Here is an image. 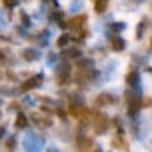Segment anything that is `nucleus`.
<instances>
[{
    "label": "nucleus",
    "instance_id": "obj_2",
    "mask_svg": "<svg viewBox=\"0 0 152 152\" xmlns=\"http://www.w3.org/2000/svg\"><path fill=\"white\" fill-rule=\"evenodd\" d=\"M71 75V64L67 60H63L58 67V72H56V77L61 84H64L69 79Z\"/></svg>",
    "mask_w": 152,
    "mask_h": 152
},
{
    "label": "nucleus",
    "instance_id": "obj_14",
    "mask_svg": "<svg viewBox=\"0 0 152 152\" xmlns=\"http://www.w3.org/2000/svg\"><path fill=\"white\" fill-rule=\"evenodd\" d=\"M86 19H87V16H86V15L80 16V18H75V19H72V20H71V26H75V27H80V26H83V23L86 21Z\"/></svg>",
    "mask_w": 152,
    "mask_h": 152
},
{
    "label": "nucleus",
    "instance_id": "obj_24",
    "mask_svg": "<svg viewBox=\"0 0 152 152\" xmlns=\"http://www.w3.org/2000/svg\"><path fill=\"white\" fill-rule=\"evenodd\" d=\"M95 152H102V150H100V148H97V150L95 151Z\"/></svg>",
    "mask_w": 152,
    "mask_h": 152
},
{
    "label": "nucleus",
    "instance_id": "obj_27",
    "mask_svg": "<svg viewBox=\"0 0 152 152\" xmlns=\"http://www.w3.org/2000/svg\"><path fill=\"white\" fill-rule=\"evenodd\" d=\"M0 79H1V74H0Z\"/></svg>",
    "mask_w": 152,
    "mask_h": 152
},
{
    "label": "nucleus",
    "instance_id": "obj_23",
    "mask_svg": "<svg viewBox=\"0 0 152 152\" xmlns=\"http://www.w3.org/2000/svg\"><path fill=\"white\" fill-rule=\"evenodd\" d=\"M4 59V53H3V51H0V61Z\"/></svg>",
    "mask_w": 152,
    "mask_h": 152
},
{
    "label": "nucleus",
    "instance_id": "obj_16",
    "mask_svg": "<svg viewBox=\"0 0 152 152\" xmlns=\"http://www.w3.org/2000/svg\"><path fill=\"white\" fill-rule=\"evenodd\" d=\"M20 18H21V21H23V24H24L26 27H29V26H31V19H29V16L27 15L24 11H21V12H20Z\"/></svg>",
    "mask_w": 152,
    "mask_h": 152
},
{
    "label": "nucleus",
    "instance_id": "obj_18",
    "mask_svg": "<svg viewBox=\"0 0 152 152\" xmlns=\"http://www.w3.org/2000/svg\"><path fill=\"white\" fill-rule=\"evenodd\" d=\"M80 5H81V0H75V1H72V4H71V12L74 13V12H77L79 11V8H80Z\"/></svg>",
    "mask_w": 152,
    "mask_h": 152
},
{
    "label": "nucleus",
    "instance_id": "obj_15",
    "mask_svg": "<svg viewBox=\"0 0 152 152\" xmlns=\"http://www.w3.org/2000/svg\"><path fill=\"white\" fill-rule=\"evenodd\" d=\"M126 27H127L126 23H113V24H111V29H112L113 32H120V31H123Z\"/></svg>",
    "mask_w": 152,
    "mask_h": 152
},
{
    "label": "nucleus",
    "instance_id": "obj_12",
    "mask_svg": "<svg viewBox=\"0 0 152 152\" xmlns=\"http://www.w3.org/2000/svg\"><path fill=\"white\" fill-rule=\"evenodd\" d=\"M68 43H69V35L64 34V35H61V36L58 39V42H56V45L61 48V47H66Z\"/></svg>",
    "mask_w": 152,
    "mask_h": 152
},
{
    "label": "nucleus",
    "instance_id": "obj_3",
    "mask_svg": "<svg viewBox=\"0 0 152 152\" xmlns=\"http://www.w3.org/2000/svg\"><path fill=\"white\" fill-rule=\"evenodd\" d=\"M42 83H43V74L35 75L24 81L23 86H21V89H23V91H31V89L36 88V87H40Z\"/></svg>",
    "mask_w": 152,
    "mask_h": 152
},
{
    "label": "nucleus",
    "instance_id": "obj_5",
    "mask_svg": "<svg viewBox=\"0 0 152 152\" xmlns=\"http://www.w3.org/2000/svg\"><path fill=\"white\" fill-rule=\"evenodd\" d=\"M126 81L129 84V86L134 87V89H140V75L139 72L136 71H132L127 75Z\"/></svg>",
    "mask_w": 152,
    "mask_h": 152
},
{
    "label": "nucleus",
    "instance_id": "obj_13",
    "mask_svg": "<svg viewBox=\"0 0 152 152\" xmlns=\"http://www.w3.org/2000/svg\"><path fill=\"white\" fill-rule=\"evenodd\" d=\"M144 28H145V21L142 20L139 24H137V32H136V37H137V39H142V37H143Z\"/></svg>",
    "mask_w": 152,
    "mask_h": 152
},
{
    "label": "nucleus",
    "instance_id": "obj_1",
    "mask_svg": "<svg viewBox=\"0 0 152 152\" xmlns=\"http://www.w3.org/2000/svg\"><path fill=\"white\" fill-rule=\"evenodd\" d=\"M126 99L128 103V113L129 116H134L142 107V95L140 89H132L126 92Z\"/></svg>",
    "mask_w": 152,
    "mask_h": 152
},
{
    "label": "nucleus",
    "instance_id": "obj_17",
    "mask_svg": "<svg viewBox=\"0 0 152 152\" xmlns=\"http://www.w3.org/2000/svg\"><path fill=\"white\" fill-rule=\"evenodd\" d=\"M91 66H92V60H89V59H83V60L77 61L79 68H86V67H91Z\"/></svg>",
    "mask_w": 152,
    "mask_h": 152
},
{
    "label": "nucleus",
    "instance_id": "obj_8",
    "mask_svg": "<svg viewBox=\"0 0 152 152\" xmlns=\"http://www.w3.org/2000/svg\"><path fill=\"white\" fill-rule=\"evenodd\" d=\"M15 126L18 127V128H26L27 126H28V119H27V116L24 115V113H18V116H16V120H15Z\"/></svg>",
    "mask_w": 152,
    "mask_h": 152
},
{
    "label": "nucleus",
    "instance_id": "obj_22",
    "mask_svg": "<svg viewBox=\"0 0 152 152\" xmlns=\"http://www.w3.org/2000/svg\"><path fill=\"white\" fill-rule=\"evenodd\" d=\"M58 113L60 115V118H61V119H66V113H64L61 110H60V111H58Z\"/></svg>",
    "mask_w": 152,
    "mask_h": 152
},
{
    "label": "nucleus",
    "instance_id": "obj_11",
    "mask_svg": "<svg viewBox=\"0 0 152 152\" xmlns=\"http://www.w3.org/2000/svg\"><path fill=\"white\" fill-rule=\"evenodd\" d=\"M63 56H68V58H71V59H77L79 56H81V51H79L77 48H69L67 52H63L61 53Z\"/></svg>",
    "mask_w": 152,
    "mask_h": 152
},
{
    "label": "nucleus",
    "instance_id": "obj_26",
    "mask_svg": "<svg viewBox=\"0 0 152 152\" xmlns=\"http://www.w3.org/2000/svg\"><path fill=\"white\" fill-rule=\"evenodd\" d=\"M0 118H1V112H0Z\"/></svg>",
    "mask_w": 152,
    "mask_h": 152
},
{
    "label": "nucleus",
    "instance_id": "obj_9",
    "mask_svg": "<svg viewBox=\"0 0 152 152\" xmlns=\"http://www.w3.org/2000/svg\"><path fill=\"white\" fill-rule=\"evenodd\" d=\"M18 89L13 88V87H10V86H3L0 87V94L1 95H5V96H16L18 94Z\"/></svg>",
    "mask_w": 152,
    "mask_h": 152
},
{
    "label": "nucleus",
    "instance_id": "obj_19",
    "mask_svg": "<svg viewBox=\"0 0 152 152\" xmlns=\"http://www.w3.org/2000/svg\"><path fill=\"white\" fill-rule=\"evenodd\" d=\"M5 145H7V148H8L10 151H12L13 148H15V145H16V139H15L13 136H11L10 139L7 140V144H5Z\"/></svg>",
    "mask_w": 152,
    "mask_h": 152
},
{
    "label": "nucleus",
    "instance_id": "obj_7",
    "mask_svg": "<svg viewBox=\"0 0 152 152\" xmlns=\"http://www.w3.org/2000/svg\"><path fill=\"white\" fill-rule=\"evenodd\" d=\"M115 100V97H112L110 94H102L99 97L96 99V104L97 105H107Z\"/></svg>",
    "mask_w": 152,
    "mask_h": 152
},
{
    "label": "nucleus",
    "instance_id": "obj_10",
    "mask_svg": "<svg viewBox=\"0 0 152 152\" xmlns=\"http://www.w3.org/2000/svg\"><path fill=\"white\" fill-rule=\"evenodd\" d=\"M108 5V0H95V12L103 13Z\"/></svg>",
    "mask_w": 152,
    "mask_h": 152
},
{
    "label": "nucleus",
    "instance_id": "obj_25",
    "mask_svg": "<svg viewBox=\"0 0 152 152\" xmlns=\"http://www.w3.org/2000/svg\"><path fill=\"white\" fill-rule=\"evenodd\" d=\"M151 48H152V39H151Z\"/></svg>",
    "mask_w": 152,
    "mask_h": 152
},
{
    "label": "nucleus",
    "instance_id": "obj_21",
    "mask_svg": "<svg viewBox=\"0 0 152 152\" xmlns=\"http://www.w3.org/2000/svg\"><path fill=\"white\" fill-rule=\"evenodd\" d=\"M4 132H5V127L4 126H1L0 127V139L3 137V135H4Z\"/></svg>",
    "mask_w": 152,
    "mask_h": 152
},
{
    "label": "nucleus",
    "instance_id": "obj_6",
    "mask_svg": "<svg viewBox=\"0 0 152 152\" xmlns=\"http://www.w3.org/2000/svg\"><path fill=\"white\" fill-rule=\"evenodd\" d=\"M111 47H112L113 51L116 52H121V51L126 48V40L120 36H115L111 39Z\"/></svg>",
    "mask_w": 152,
    "mask_h": 152
},
{
    "label": "nucleus",
    "instance_id": "obj_4",
    "mask_svg": "<svg viewBox=\"0 0 152 152\" xmlns=\"http://www.w3.org/2000/svg\"><path fill=\"white\" fill-rule=\"evenodd\" d=\"M21 55H23L24 60H27V61H35L42 58V52L37 50H34V48H26Z\"/></svg>",
    "mask_w": 152,
    "mask_h": 152
},
{
    "label": "nucleus",
    "instance_id": "obj_20",
    "mask_svg": "<svg viewBox=\"0 0 152 152\" xmlns=\"http://www.w3.org/2000/svg\"><path fill=\"white\" fill-rule=\"evenodd\" d=\"M3 3L7 8H13L19 4V0H3Z\"/></svg>",
    "mask_w": 152,
    "mask_h": 152
}]
</instances>
